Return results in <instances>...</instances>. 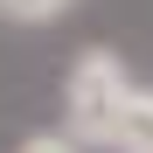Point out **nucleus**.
<instances>
[{"label": "nucleus", "mask_w": 153, "mask_h": 153, "mask_svg": "<svg viewBox=\"0 0 153 153\" xmlns=\"http://www.w3.org/2000/svg\"><path fill=\"white\" fill-rule=\"evenodd\" d=\"M84 0H0V21H21V28H49V21L76 14Z\"/></svg>", "instance_id": "2"}, {"label": "nucleus", "mask_w": 153, "mask_h": 153, "mask_svg": "<svg viewBox=\"0 0 153 153\" xmlns=\"http://www.w3.org/2000/svg\"><path fill=\"white\" fill-rule=\"evenodd\" d=\"M14 153H84V146H76L70 132H28V139H21Z\"/></svg>", "instance_id": "3"}, {"label": "nucleus", "mask_w": 153, "mask_h": 153, "mask_svg": "<svg viewBox=\"0 0 153 153\" xmlns=\"http://www.w3.org/2000/svg\"><path fill=\"white\" fill-rule=\"evenodd\" d=\"M139 76L125 70V56L111 49H84L63 76V132L76 146H118V125H125V105H132Z\"/></svg>", "instance_id": "1"}]
</instances>
